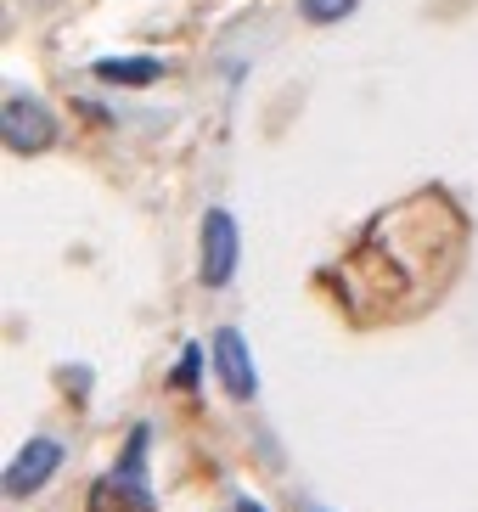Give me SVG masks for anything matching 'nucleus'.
<instances>
[{
  "mask_svg": "<svg viewBox=\"0 0 478 512\" xmlns=\"http://www.w3.org/2000/svg\"><path fill=\"white\" fill-rule=\"evenodd\" d=\"M237 512H265V507H259L254 496H237Z\"/></svg>",
  "mask_w": 478,
  "mask_h": 512,
  "instance_id": "9d476101",
  "label": "nucleus"
},
{
  "mask_svg": "<svg viewBox=\"0 0 478 512\" xmlns=\"http://www.w3.org/2000/svg\"><path fill=\"white\" fill-rule=\"evenodd\" d=\"M203 287H225L237 276V220L225 209L203 214V265H197Z\"/></svg>",
  "mask_w": 478,
  "mask_h": 512,
  "instance_id": "39448f33",
  "label": "nucleus"
},
{
  "mask_svg": "<svg viewBox=\"0 0 478 512\" xmlns=\"http://www.w3.org/2000/svg\"><path fill=\"white\" fill-rule=\"evenodd\" d=\"M467 254V220L445 192H417L383 209L344 259L327 265L338 310L360 327L422 316L450 287Z\"/></svg>",
  "mask_w": 478,
  "mask_h": 512,
  "instance_id": "f257e3e1",
  "label": "nucleus"
},
{
  "mask_svg": "<svg viewBox=\"0 0 478 512\" xmlns=\"http://www.w3.org/2000/svg\"><path fill=\"white\" fill-rule=\"evenodd\" d=\"M360 0H299V12L310 17V23H338V17H349Z\"/></svg>",
  "mask_w": 478,
  "mask_h": 512,
  "instance_id": "6e6552de",
  "label": "nucleus"
},
{
  "mask_svg": "<svg viewBox=\"0 0 478 512\" xmlns=\"http://www.w3.org/2000/svg\"><path fill=\"white\" fill-rule=\"evenodd\" d=\"M57 467H62V445H57V439H45V434L29 439V445L12 456V467H6V496L23 501V496H34V490H45Z\"/></svg>",
  "mask_w": 478,
  "mask_h": 512,
  "instance_id": "423d86ee",
  "label": "nucleus"
},
{
  "mask_svg": "<svg viewBox=\"0 0 478 512\" xmlns=\"http://www.w3.org/2000/svg\"><path fill=\"white\" fill-rule=\"evenodd\" d=\"M96 74L113 79V85H152V79H164V62L158 57H102Z\"/></svg>",
  "mask_w": 478,
  "mask_h": 512,
  "instance_id": "0eeeda50",
  "label": "nucleus"
},
{
  "mask_svg": "<svg viewBox=\"0 0 478 512\" xmlns=\"http://www.w3.org/2000/svg\"><path fill=\"white\" fill-rule=\"evenodd\" d=\"M0 136H6V147H12L17 158H34V152H45L57 141V113H51L40 96L12 91L6 107H0Z\"/></svg>",
  "mask_w": 478,
  "mask_h": 512,
  "instance_id": "7ed1b4c3",
  "label": "nucleus"
},
{
  "mask_svg": "<svg viewBox=\"0 0 478 512\" xmlns=\"http://www.w3.org/2000/svg\"><path fill=\"white\" fill-rule=\"evenodd\" d=\"M214 377H220V389L231 394V400H254L259 389V372H254V355H248V338H242L237 327H220L214 332Z\"/></svg>",
  "mask_w": 478,
  "mask_h": 512,
  "instance_id": "20e7f679",
  "label": "nucleus"
},
{
  "mask_svg": "<svg viewBox=\"0 0 478 512\" xmlns=\"http://www.w3.org/2000/svg\"><path fill=\"white\" fill-rule=\"evenodd\" d=\"M197 366H203V355L197 349H180V372H175L180 389H197Z\"/></svg>",
  "mask_w": 478,
  "mask_h": 512,
  "instance_id": "1a4fd4ad",
  "label": "nucleus"
},
{
  "mask_svg": "<svg viewBox=\"0 0 478 512\" xmlns=\"http://www.w3.org/2000/svg\"><path fill=\"white\" fill-rule=\"evenodd\" d=\"M147 428H135L130 434V451L119 456V467L107 473V479L90 484V512H152V490H147Z\"/></svg>",
  "mask_w": 478,
  "mask_h": 512,
  "instance_id": "f03ea898",
  "label": "nucleus"
}]
</instances>
